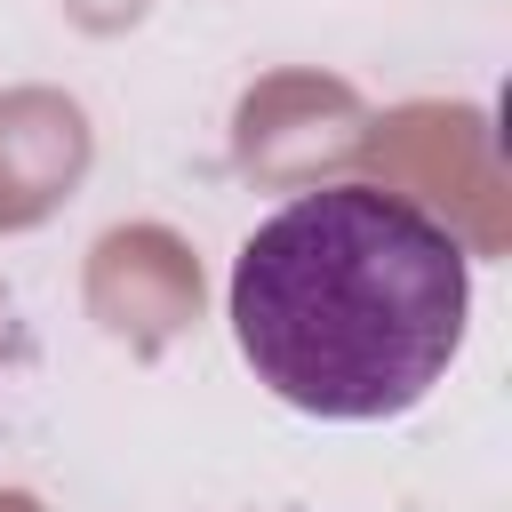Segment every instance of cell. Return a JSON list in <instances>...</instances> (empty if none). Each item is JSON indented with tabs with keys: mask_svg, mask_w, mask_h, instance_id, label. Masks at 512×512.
<instances>
[{
	"mask_svg": "<svg viewBox=\"0 0 512 512\" xmlns=\"http://www.w3.org/2000/svg\"><path fill=\"white\" fill-rule=\"evenodd\" d=\"M464 320V240L384 184L296 192L232 256L240 360L272 400L320 424L408 416L448 376Z\"/></svg>",
	"mask_w": 512,
	"mask_h": 512,
	"instance_id": "1",
	"label": "cell"
}]
</instances>
